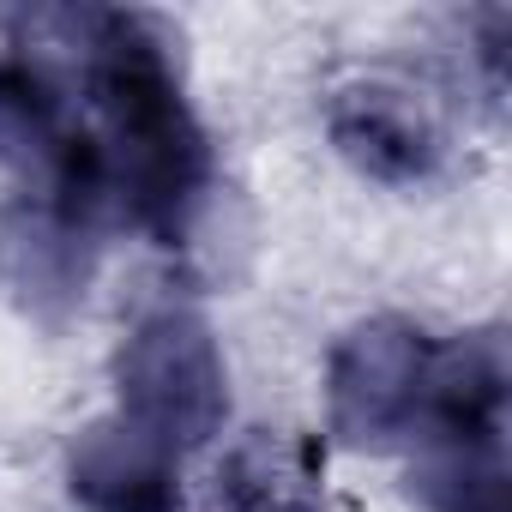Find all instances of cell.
<instances>
[{"instance_id": "obj_2", "label": "cell", "mask_w": 512, "mask_h": 512, "mask_svg": "<svg viewBox=\"0 0 512 512\" xmlns=\"http://www.w3.org/2000/svg\"><path fill=\"white\" fill-rule=\"evenodd\" d=\"M109 211H115V193H109L91 127L61 169L25 181L0 205V278L37 326H61L85 302Z\"/></svg>"}, {"instance_id": "obj_6", "label": "cell", "mask_w": 512, "mask_h": 512, "mask_svg": "<svg viewBox=\"0 0 512 512\" xmlns=\"http://www.w3.org/2000/svg\"><path fill=\"white\" fill-rule=\"evenodd\" d=\"M67 488L85 512H181V458L109 410L73 440Z\"/></svg>"}, {"instance_id": "obj_1", "label": "cell", "mask_w": 512, "mask_h": 512, "mask_svg": "<svg viewBox=\"0 0 512 512\" xmlns=\"http://www.w3.org/2000/svg\"><path fill=\"white\" fill-rule=\"evenodd\" d=\"M85 49V91L97 109V157L115 211L151 241L181 247L211 199V139L187 103L175 37L151 13H61Z\"/></svg>"}, {"instance_id": "obj_7", "label": "cell", "mask_w": 512, "mask_h": 512, "mask_svg": "<svg viewBox=\"0 0 512 512\" xmlns=\"http://www.w3.org/2000/svg\"><path fill=\"white\" fill-rule=\"evenodd\" d=\"M205 512H332L320 458L296 434H247L223 452Z\"/></svg>"}, {"instance_id": "obj_4", "label": "cell", "mask_w": 512, "mask_h": 512, "mask_svg": "<svg viewBox=\"0 0 512 512\" xmlns=\"http://www.w3.org/2000/svg\"><path fill=\"white\" fill-rule=\"evenodd\" d=\"M434 338L404 314H374L350 326L326 362V428L338 446L386 452L410 440L434 368Z\"/></svg>"}, {"instance_id": "obj_3", "label": "cell", "mask_w": 512, "mask_h": 512, "mask_svg": "<svg viewBox=\"0 0 512 512\" xmlns=\"http://www.w3.org/2000/svg\"><path fill=\"white\" fill-rule=\"evenodd\" d=\"M115 416L175 458L211 446L229 422V368L217 332L199 308L163 302L139 314L127 344L115 350Z\"/></svg>"}, {"instance_id": "obj_8", "label": "cell", "mask_w": 512, "mask_h": 512, "mask_svg": "<svg viewBox=\"0 0 512 512\" xmlns=\"http://www.w3.org/2000/svg\"><path fill=\"white\" fill-rule=\"evenodd\" d=\"M85 127L67 109L61 79L37 55H0V163H13L25 181L61 169L79 151Z\"/></svg>"}, {"instance_id": "obj_5", "label": "cell", "mask_w": 512, "mask_h": 512, "mask_svg": "<svg viewBox=\"0 0 512 512\" xmlns=\"http://www.w3.org/2000/svg\"><path fill=\"white\" fill-rule=\"evenodd\" d=\"M326 139L332 151L380 181V187H422L446 169V127L422 91L398 79H350L326 97Z\"/></svg>"}, {"instance_id": "obj_9", "label": "cell", "mask_w": 512, "mask_h": 512, "mask_svg": "<svg viewBox=\"0 0 512 512\" xmlns=\"http://www.w3.org/2000/svg\"><path fill=\"white\" fill-rule=\"evenodd\" d=\"M428 512H506V452H422Z\"/></svg>"}]
</instances>
